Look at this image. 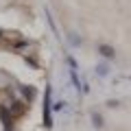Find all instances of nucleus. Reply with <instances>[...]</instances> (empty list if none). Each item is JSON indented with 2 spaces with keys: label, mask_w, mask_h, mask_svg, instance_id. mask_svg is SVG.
Segmentation results:
<instances>
[{
  "label": "nucleus",
  "mask_w": 131,
  "mask_h": 131,
  "mask_svg": "<svg viewBox=\"0 0 131 131\" xmlns=\"http://www.w3.org/2000/svg\"><path fill=\"white\" fill-rule=\"evenodd\" d=\"M92 125L96 127V129H101V127H103V116H101V114H92Z\"/></svg>",
  "instance_id": "obj_3"
},
{
  "label": "nucleus",
  "mask_w": 131,
  "mask_h": 131,
  "mask_svg": "<svg viewBox=\"0 0 131 131\" xmlns=\"http://www.w3.org/2000/svg\"><path fill=\"white\" fill-rule=\"evenodd\" d=\"M98 52L103 57H107V59H114V57H116V50H114L112 46H107V44H98Z\"/></svg>",
  "instance_id": "obj_1"
},
{
  "label": "nucleus",
  "mask_w": 131,
  "mask_h": 131,
  "mask_svg": "<svg viewBox=\"0 0 131 131\" xmlns=\"http://www.w3.org/2000/svg\"><path fill=\"white\" fill-rule=\"evenodd\" d=\"M96 72H98V77H107V74H109V66H107V63L96 66Z\"/></svg>",
  "instance_id": "obj_2"
}]
</instances>
